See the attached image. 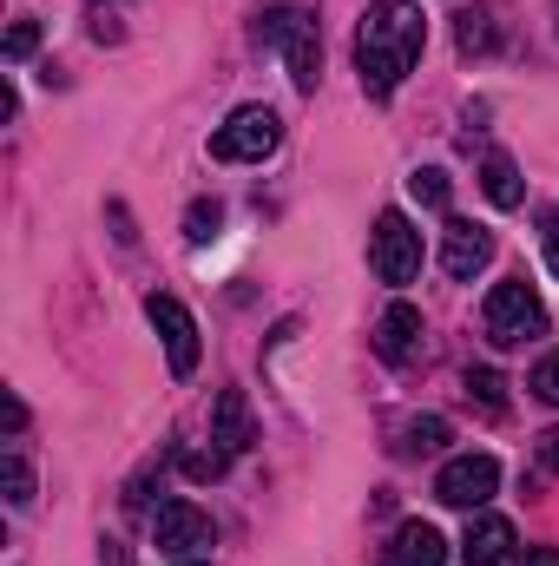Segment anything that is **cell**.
<instances>
[{
	"mask_svg": "<svg viewBox=\"0 0 559 566\" xmlns=\"http://www.w3.org/2000/svg\"><path fill=\"white\" fill-rule=\"evenodd\" d=\"M421 46H428V20L415 0H369L362 27H356V73L369 99H389L409 73H415Z\"/></svg>",
	"mask_w": 559,
	"mask_h": 566,
	"instance_id": "cell-1",
	"label": "cell"
},
{
	"mask_svg": "<svg viewBox=\"0 0 559 566\" xmlns=\"http://www.w3.org/2000/svg\"><path fill=\"white\" fill-rule=\"evenodd\" d=\"M251 46L283 53L289 60V80L303 93H316L323 80V33H316V0H264L257 20H251Z\"/></svg>",
	"mask_w": 559,
	"mask_h": 566,
	"instance_id": "cell-2",
	"label": "cell"
},
{
	"mask_svg": "<svg viewBox=\"0 0 559 566\" xmlns=\"http://www.w3.org/2000/svg\"><path fill=\"white\" fill-rule=\"evenodd\" d=\"M481 323H487V343H494V349H520V343L547 336V303H540V290L527 277H507V283L487 290Z\"/></svg>",
	"mask_w": 559,
	"mask_h": 566,
	"instance_id": "cell-3",
	"label": "cell"
},
{
	"mask_svg": "<svg viewBox=\"0 0 559 566\" xmlns=\"http://www.w3.org/2000/svg\"><path fill=\"white\" fill-rule=\"evenodd\" d=\"M277 145H283V119L271 106H238V113L211 133V158H224V165H264Z\"/></svg>",
	"mask_w": 559,
	"mask_h": 566,
	"instance_id": "cell-4",
	"label": "cell"
},
{
	"mask_svg": "<svg viewBox=\"0 0 559 566\" xmlns=\"http://www.w3.org/2000/svg\"><path fill=\"white\" fill-rule=\"evenodd\" d=\"M369 271L382 283H415L421 271V231L402 211H382L376 231H369Z\"/></svg>",
	"mask_w": 559,
	"mask_h": 566,
	"instance_id": "cell-5",
	"label": "cell"
},
{
	"mask_svg": "<svg viewBox=\"0 0 559 566\" xmlns=\"http://www.w3.org/2000/svg\"><path fill=\"white\" fill-rule=\"evenodd\" d=\"M494 488H500V461H494V454H454V461L434 474V501H441V507H461V514L487 507Z\"/></svg>",
	"mask_w": 559,
	"mask_h": 566,
	"instance_id": "cell-6",
	"label": "cell"
},
{
	"mask_svg": "<svg viewBox=\"0 0 559 566\" xmlns=\"http://www.w3.org/2000/svg\"><path fill=\"white\" fill-rule=\"evenodd\" d=\"M151 541H158L165 554L191 560V554H204V547L218 541V527H211V514H204V507H191V501H165V507H158V521H151Z\"/></svg>",
	"mask_w": 559,
	"mask_h": 566,
	"instance_id": "cell-7",
	"label": "cell"
},
{
	"mask_svg": "<svg viewBox=\"0 0 559 566\" xmlns=\"http://www.w3.org/2000/svg\"><path fill=\"white\" fill-rule=\"evenodd\" d=\"M145 316H151V329L165 336L171 376H191V369H198V323H191V310H184L178 296H145Z\"/></svg>",
	"mask_w": 559,
	"mask_h": 566,
	"instance_id": "cell-8",
	"label": "cell"
},
{
	"mask_svg": "<svg viewBox=\"0 0 559 566\" xmlns=\"http://www.w3.org/2000/svg\"><path fill=\"white\" fill-rule=\"evenodd\" d=\"M441 264H447V277H481L487 264H494V231L487 224H467V218H447V231H441Z\"/></svg>",
	"mask_w": 559,
	"mask_h": 566,
	"instance_id": "cell-9",
	"label": "cell"
},
{
	"mask_svg": "<svg viewBox=\"0 0 559 566\" xmlns=\"http://www.w3.org/2000/svg\"><path fill=\"white\" fill-rule=\"evenodd\" d=\"M376 356L395 363V369L421 356V310L415 303H389V310H382V323H376Z\"/></svg>",
	"mask_w": 559,
	"mask_h": 566,
	"instance_id": "cell-10",
	"label": "cell"
},
{
	"mask_svg": "<svg viewBox=\"0 0 559 566\" xmlns=\"http://www.w3.org/2000/svg\"><path fill=\"white\" fill-rule=\"evenodd\" d=\"M382 566H447V541L428 521H402L382 547Z\"/></svg>",
	"mask_w": 559,
	"mask_h": 566,
	"instance_id": "cell-11",
	"label": "cell"
},
{
	"mask_svg": "<svg viewBox=\"0 0 559 566\" xmlns=\"http://www.w3.org/2000/svg\"><path fill=\"white\" fill-rule=\"evenodd\" d=\"M461 560L467 566H507L514 560V521H500V514L467 521V534H461Z\"/></svg>",
	"mask_w": 559,
	"mask_h": 566,
	"instance_id": "cell-12",
	"label": "cell"
},
{
	"mask_svg": "<svg viewBox=\"0 0 559 566\" xmlns=\"http://www.w3.org/2000/svg\"><path fill=\"white\" fill-rule=\"evenodd\" d=\"M211 448H218L224 461H238V454L251 448V402H244V389H224V396H218V416H211Z\"/></svg>",
	"mask_w": 559,
	"mask_h": 566,
	"instance_id": "cell-13",
	"label": "cell"
},
{
	"mask_svg": "<svg viewBox=\"0 0 559 566\" xmlns=\"http://www.w3.org/2000/svg\"><path fill=\"white\" fill-rule=\"evenodd\" d=\"M447 434H454V428L441 422V416H409V422L395 428L389 454H395V461H421V454H441V448H447Z\"/></svg>",
	"mask_w": 559,
	"mask_h": 566,
	"instance_id": "cell-14",
	"label": "cell"
},
{
	"mask_svg": "<svg viewBox=\"0 0 559 566\" xmlns=\"http://www.w3.org/2000/svg\"><path fill=\"white\" fill-rule=\"evenodd\" d=\"M454 46H461L467 60H487V53L500 46V20H494V7H467V13H454Z\"/></svg>",
	"mask_w": 559,
	"mask_h": 566,
	"instance_id": "cell-15",
	"label": "cell"
},
{
	"mask_svg": "<svg viewBox=\"0 0 559 566\" xmlns=\"http://www.w3.org/2000/svg\"><path fill=\"white\" fill-rule=\"evenodd\" d=\"M481 191H487V205L514 211V205L527 198V185H520V165H514L507 151H487V158H481Z\"/></svg>",
	"mask_w": 559,
	"mask_h": 566,
	"instance_id": "cell-16",
	"label": "cell"
},
{
	"mask_svg": "<svg viewBox=\"0 0 559 566\" xmlns=\"http://www.w3.org/2000/svg\"><path fill=\"white\" fill-rule=\"evenodd\" d=\"M409 198L428 205V211H447L454 185H447V171H441V165H415V171H409Z\"/></svg>",
	"mask_w": 559,
	"mask_h": 566,
	"instance_id": "cell-17",
	"label": "cell"
},
{
	"mask_svg": "<svg viewBox=\"0 0 559 566\" xmlns=\"http://www.w3.org/2000/svg\"><path fill=\"white\" fill-rule=\"evenodd\" d=\"M467 396L481 402V416H507V382L494 369H467Z\"/></svg>",
	"mask_w": 559,
	"mask_h": 566,
	"instance_id": "cell-18",
	"label": "cell"
},
{
	"mask_svg": "<svg viewBox=\"0 0 559 566\" xmlns=\"http://www.w3.org/2000/svg\"><path fill=\"white\" fill-rule=\"evenodd\" d=\"M218 224H224V205H218V198H198V205L184 211V238H191V244H211Z\"/></svg>",
	"mask_w": 559,
	"mask_h": 566,
	"instance_id": "cell-19",
	"label": "cell"
},
{
	"mask_svg": "<svg viewBox=\"0 0 559 566\" xmlns=\"http://www.w3.org/2000/svg\"><path fill=\"white\" fill-rule=\"evenodd\" d=\"M33 501V468L20 448H7V507H27Z\"/></svg>",
	"mask_w": 559,
	"mask_h": 566,
	"instance_id": "cell-20",
	"label": "cell"
},
{
	"mask_svg": "<svg viewBox=\"0 0 559 566\" xmlns=\"http://www.w3.org/2000/svg\"><path fill=\"white\" fill-rule=\"evenodd\" d=\"M527 389H534L540 402H553V409H559V349H553V356H540V363H534V382H527Z\"/></svg>",
	"mask_w": 559,
	"mask_h": 566,
	"instance_id": "cell-21",
	"label": "cell"
},
{
	"mask_svg": "<svg viewBox=\"0 0 559 566\" xmlns=\"http://www.w3.org/2000/svg\"><path fill=\"white\" fill-rule=\"evenodd\" d=\"M33 46H40V27H33V20H13V27H7V60H27Z\"/></svg>",
	"mask_w": 559,
	"mask_h": 566,
	"instance_id": "cell-22",
	"label": "cell"
},
{
	"mask_svg": "<svg viewBox=\"0 0 559 566\" xmlns=\"http://www.w3.org/2000/svg\"><path fill=\"white\" fill-rule=\"evenodd\" d=\"M540 238H547V264H553V277H559V211H547V231Z\"/></svg>",
	"mask_w": 559,
	"mask_h": 566,
	"instance_id": "cell-23",
	"label": "cell"
},
{
	"mask_svg": "<svg viewBox=\"0 0 559 566\" xmlns=\"http://www.w3.org/2000/svg\"><path fill=\"white\" fill-rule=\"evenodd\" d=\"M514 566H559V547H527Z\"/></svg>",
	"mask_w": 559,
	"mask_h": 566,
	"instance_id": "cell-24",
	"label": "cell"
},
{
	"mask_svg": "<svg viewBox=\"0 0 559 566\" xmlns=\"http://www.w3.org/2000/svg\"><path fill=\"white\" fill-rule=\"evenodd\" d=\"M540 461L559 474V428H547V434H540Z\"/></svg>",
	"mask_w": 559,
	"mask_h": 566,
	"instance_id": "cell-25",
	"label": "cell"
},
{
	"mask_svg": "<svg viewBox=\"0 0 559 566\" xmlns=\"http://www.w3.org/2000/svg\"><path fill=\"white\" fill-rule=\"evenodd\" d=\"M7 428H13V434L27 428V402H20V396H7Z\"/></svg>",
	"mask_w": 559,
	"mask_h": 566,
	"instance_id": "cell-26",
	"label": "cell"
},
{
	"mask_svg": "<svg viewBox=\"0 0 559 566\" xmlns=\"http://www.w3.org/2000/svg\"><path fill=\"white\" fill-rule=\"evenodd\" d=\"M106 566H133V554H126L119 541H106Z\"/></svg>",
	"mask_w": 559,
	"mask_h": 566,
	"instance_id": "cell-27",
	"label": "cell"
},
{
	"mask_svg": "<svg viewBox=\"0 0 559 566\" xmlns=\"http://www.w3.org/2000/svg\"><path fill=\"white\" fill-rule=\"evenodd\" d=\"M553 33H559V0H553Z\"/></svg>",
	"mask_w": 559,
	"mask_h": 566,
	"instance_id": "cell-28",
	"label": "cell"
},
{
	"mask_svg": "<svg viewBox=\"0 0 559 566\" xmlns=\"http://www.w3.org/2000/svg\"><path fill=\"white\" fill-rule=\"evenodd\" d=\"M178 566H211V560H178Z\"/></svg>",
	"mask_w": 559,
	"mask_h": 566,
	"instance_id": "cell-29",
	"label": "cell"
}]
</instances>
